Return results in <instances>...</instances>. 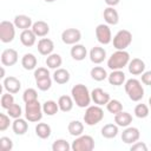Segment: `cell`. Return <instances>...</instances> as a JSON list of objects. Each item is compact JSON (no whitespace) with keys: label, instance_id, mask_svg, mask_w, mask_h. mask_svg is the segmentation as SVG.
<instances>
[{"label":"cell","instance_id":"d6986e66","mask_svg":"<svg viewBox=\"0 0 151 151\" xmlns=\"http://www.w3.org/2000/svg\"><path fill=\"white\" fill-rule=\"evenodd\" d=\"M103 17H104V20H105V22L107 25H117L119 22V14H118V12L113 7H111V6H109V7H106L104 9Z\"/></svg>","mask_w":151,"mask_h":151},{"label":"cell","instance_id":"f546056e","mask_svg":"<svg viewBox=\"0 0 151 151\" xmlns=\"http://www.w3.org/2000/svg\"><path fill=\"white\" fill-rule=\"evenodd\" d=\"M118 132L119 131H118V125L117 124H105L101 127V136L104 138H107V139L117 137Z\"/></svg>","mask_w":151,"mask_h":151},{"label":"cell","instance_id":"e0dca14e","mask_svg":"<svg viewBox=\"0 0 151 151\" xmlns=\"http://www.w3.org/2000/svg\"><path fill=\"white\" fill-rule=\"evenodd\" d=\"M106 59V51L100 46H94L90 51V60L93 64H101Z\"/></svg>","mask_w":151,"mask_h":151},{"label":"cell","instance_id":"9a60e30c","mask_svg":"<svg viewBox=\"0 0 151 151\" xmlns=\"http://www.w3.org/2000/svg\"><path fill=\"white\" fill-rule=\"evenodd\" d=\"M127 68L132 76H139L145 72V63L139 58H133L132 60H130Z\"/></svg>","mask_w":151,"mask_h":151},{"label":"cell","instance_id":"1f68e13d","mask_svg":"<svg viewBox=\"0 0 151 151\" xmlns=\"http://www.w3.org/2000/svg\"><path fill=\"white\" fill-rule=\"evenodd\" d=\"M67 130H68V133L71 136L78 137V136L83 134V132H84V124L79 120H72L68 123Z\"/></svg>","mask_w":151,"mask_h":151},{"label":"cell","instance_id":"ba28073f","mask_svg":"<svg viewBox=\"0 0 151 151\" xmlns=\"http://www.w3.org/2000/svg\"><path fill=\"white\" fill-rule=\"evenodd\" d=\"M15 28L17 27H15L14 22L2 20L0 22V40L4 44L12 42L15 37Z\"/></svg>","mask_w":151,"mask_h":151},{"label":"cell","instance_id":"cb8c5ba5","mask_svg":"<svg viewBox=\"0 0 151 151\" xmlns=\"http://www.w3.org/2000/svg\"><path fill=\"white\" fill-rule=\"evenodd\" d=\"M70 78H71L70 72H68L66 68L59 67V68H57V70L54 71V73H53V80H54L57 84H59V85L67 84V83L70 81Z\"/></svg>","mask_w":151,"mask_h":151},{"label":"cell","instance_id":"7dc6e473","mask_svg":"<svg viewBox=\"0 0 151 151\" xmlns=\"http://www.w3.org/2000/svg\"><path fill=\"white\" fill-rule=\"evenodd\" d=\"M104 1L107 6H111V7H114L120 2V0H104Z\"/></svg>","mask_w":151,"mask_h":151},{"label":"cell","instance_id":"74e56055","mask_svg":"<svg viewBox=\"0 0 151 151\" xmlns=\"http://www.w3.org/2000/svg\"><path fill=\"white\" fill-rule=\"evenodd\" d=\"M22 99H24L25 104H26V103H31V101H35V100H38V92H37L34 88H32V87L26 88V90L24 91Z\"/></svg>","mask_w":151,"mask_h":151},{"label":"cell","instance_id":"2e32d148","mask_svg":"<svg viewBox=\"0 0 151 151\" xmlns=\"http://www.w3.org/2000/svg\"><path fill=\"white\" fill-rule=\"evenodd\" d=\"M54 50V42L48 38H41L38 41V52L41 55H50L53 53Z\"/></svg>","mask_w":151,"mask_h":151},{"label":"cell","instance_id":"7bdbcfd3","mask_svg":"<svg viewBox=\"0 0 151 151\" xmlns=\"http://www.w3.org/2000/svg\"><path fill=\"white\" fill-rule=\"evenodd\" d=\"M11 117L5 113H0V131H6L11 125Z\"/></svg>","mask_w":151,"mask_h":151},{"label":"cell","instance_id":"6da1fadb","mask_svg":"<svg viewBox=\"0 0 151 151\" xmlns=\"http://www.w3.org/2000/svg\"><path fill=\"white\" fill-rule=\"evenodd\" d=\"M71 94H72V98H73V100H74L77 106H79V107L90 106V103L92 100L91 93H90L88 88L84 84L74 85L72 87V90H71Z\"/></svg>","mask_w":151,"mask_h":151},{"label":"cell","instance_id":"f35d334b","mask_svg":"<svg viewBox=\"0 0 151 151\" xmlns=\"http://www.w3.org/2000/svg\"><path fill=\"white\" fill-rule=\"evenodd\" d=\"M7 114L11 117V118H20L21 114H22V110H21V106L19 104H12L8 109H7Z\"/></svg>","mask_w":151,"mask_h":151},{"label":"cell","instance_id":"8d00e7d4","mask_svg":"<svg viewBox=\"0 0 151 151\" xmlns=\"http://www.w3.org/2000/svg\"><path fill=\"white\" fill-rule=\"evenodd\" d=\"M70 149H71V145L65 139H57L52 144V150L53 151H68Z\"/></svg>","mask_w":151,"mask_h":151},{"label":"cell","instance_id":"277c9868","mask_svg":"<svg viewBox=\"0 0 151 151\" xmlns=\"http://www.w3.org/2000/svg\"><path fill=\"white\" fill-rule=\"evenodd\" d=\"M42 106L39 100L26 103L25 105V118L31 123H38L42 118Z\"/></svg>","mask_w":151,"mask_h":151},{"label":"cell","instance_id":"4fadbf2b","mask_svg":"<svg viewBox=\"0 0 151 151\" xmlns=\"http://www.w3.org/2000/svg\"><path fill=\"white\" fill-rule=\"evenodd\" d=\"M91 98L93 100V103L96 105H106L109 101H110V94L107 92H105L103 88L100 87H97V88H93L92 92H91Z\"/></svg>","mask_w":151,"mask_h":151},{"label":"cell","instance_id":"ee69618b","mask_svg":"<svg viewBox=\"0 0 151 151\" xmlns=\"http://www.w3.org/2000/svg\"><path fill=\"white\" fill-rule=\"evenodd\" d=\"M45 77H50V72L46 67H38L34 70V79L35 80L45 78Z\"/></svg>","mask_w":151,"mask_h":151},{"label":"cell","instance_id":"9c48e42d","mask_svg":"<svg viewBox=\"0 0 151 151\" xmlns=\"http://www.w3.org/2000/svg\"><path fill=\"white\" fill-rule=\"evenodd\" d=\"M96 38H97L98 42H100L101 45L110 44L112 41V33H111L109 25L99 24L96 27Z\"/></svg>","mask_w":151,"mask_h":151},{"label":"cell","instance_id":"30bf717a","mask_svg":"<svg viewBox=\"0 0 151 151\" xmlns=\"http://www.w3.org/2000/svg\"><path fill=\"white\" fill-rule=\"evenodd\" d=\"M81 39V32L78 28H66L61 33V40L66 45H76Z\"/></svg>","mask_w":151,"mask_h":151},{"label":"cell","instance_id":"5b68a950","mask_svg":"<svg viewBox=\"0 0 151 151\" xmlns=\"http://www.w3.org/2000/svg\"><path fill=\"white\" fill-rule=\"evenodd\" d=\"M103 118H104V111L99 105L87 106L84 114V123L88 126H93L100 123Z\"/></svg>","mask_w":151,"mask_h":151},{"label":"cell","instance_id":"d590c367","mask_svg":"<svg viewBox=\"0 0 151 151\" xmlns=\"http://www.w3.org/2000/svg\"><path fill=\"white\" fill-rule=\"evenodd\" d=\"M134 116L140 119L146 118L149 116V106L146 104H137L134 107Z\"/></svg>","mask_w":151,"mask_h":151},{"label":"cell","instance_id":"60d3db41","mask_svg":"<svg viewBox=\"0 0 151 151\" xmlns=\"http://www.w3.org/2000/svg\"><path fill=\"white\" fill-rule=\"evenodd\" d=\"M1 107L2 109H5V110H7L12 104H14V97L12 96V93H9V92H7V93H4L2 96H1Z\"/></svg>","mask_w":151,"mask_h":151},{"label":"cell","instance_id":"7c38bea8","mask_svg":"<svg viewBox=\"0 0 151 151\" xmlns=\"http://www.w3.org/2000/svg\"><path fill=\"white\" fill-rule=\"evenodd\" d=\"M19 55L14 48H6L1 53V64L4 66H13L18 63Z\"/></svg>","mask_w":151,"mask_h":151},{"label":"cell","instance_id":"bcb514c9","mask_svg":"<svg viewBox=\"0 0 151 151\" xmlns=\"http://www.w3.org/2000/svg\"><path fill=\"white\" fill-rule=\"evenodd\" d=\"M142 83L144 85L151 86V71H146V72L142 73Z\"/></svg>","mask_w":151,"mask_h":151},{"label":"cell","instance_id":"603a6c76","mask_svg":"<svg viewBox=\"0 0 151 151\" xmlns=\"http://www.w3.org/2000/svg\"><path fill=\"white\" fill-rule=\"evenodd\" d=\"M27 119H22L21 117L20 118H15L14 122L12 123V130L15 134L18 136H22L27 132L28 130V124L26 122Z\"/></svg>","mask_w":151,"mask_h":151},{"label":"cell","instance_id":"83f0119b","mask_svg":"<svg viewBox=\"0 0 151 151\" xmlns=\"http://www.w3.org/2000/svg\"><path fill=\"white\" fill-rule=\"evenodd\" d=\"M73 104H74V100L72 98V96H61L59 97L58 99V105H59V110L63 111V112H70L72 109H73Z\"/></svg>","mask_w":151,"mask_h":151},{"label":"cell","instance_id":"3957f363","mask_svg":"<svg viewBox=\"0 0 151 151\" xmlns=\"http://www.w3.org/2000/svg\"><path fill=\"white\" fill-rule=\"evenodd\" d=\"M125 87V92L127 94V97L132 100V101H139L143 99L144 97V88L142 83L136 79V78H131L127 79L124 84Z\"/></svg>","mask_w":151,"mask_h":151},{"label":"cell","instance_id":"f907efd6","mask_svg":"<svg viewBox=\"0 0 151 151\" xmlns=\"http://www.w3.org/2000/svg\"><path fill=\"white\" fill-rule=\"evenodd\" d=\"M149 105H150V106H151V97H150V98H149Z\"/></svg>","mask_w":151,"mask_h":151},{"label":"cell","instance_id":"44dd1931","mask_svg":"<svg viewBox=\"0 0 151 151\" xmlns=\"http://www.w3.org/2000/svg\"><path fill=\"white\" fill-rule=\"evenodd\" d=\"M70 53H71V57H72L74 60L81 61V60H84V59L86 58V55H87V50H86V47H85L84 45H81V44H76V45H73V46L71 47Z\"/></svg>","mask_w":151,"mask_h":151},{"label":"cell","instance_id":"ab89813d","mask_svg":"<svg viewBox=\"0 0 151 151\" xmlns=\"http://www.w3.org/2000/svg\"><path fill=\"white\" fill-rule=\"evenodd\" d=\"M35 83H37V86H38V88L40 91H47L52 86V79H51V77H45V78L38 79V80H35Z\"/></svg>","mask_w":151,"mask_h":151},{"label":"cell","instance_id":"7a4b0ae2","mask_svg":"<svg viewBox=\"0 0 151 151\" xmlns=\"http://www.w3.org/2000/svg\"><path fill=\"white\" fill-rule=\"evenodd\" d=\"M130 63V54L125 50H117L107 59V67L112 71L123 70Z\"/></svg>","mask_w":151,"mask_h":151},{"label":"cell","instance_id":"484cf974","mask_svg":"<svg viewBox=\"0 0 151 151\" xmlns=\"http://www.w3.org/2000/svg\"><path fill=\"white\" fill-rule=\"evenodd\" d=\"M114 123L118 126L127 127L132 123V116L126 111H120L119 113L114 114Z\"/></svg>","mask_w":151,"mask_h":151},{"label":"cell","instance_id":"d4e9b609","mask_svg":"<svg viewBox=\"0 0 151 151\" xmlns=\"http://www.w3.org/2000/svg\"><path fill=\"white\" fill-rule=\"evenodd\" d=\"M107 80L111 85L120 86L125 83V73L122 70H114L107 76Z\"/></svg>","mask_w":151,"mask_h":151},{"label":"cell","instance_id":"52a82bcc","mask_svg":"<svg viewBox=\"0 0 151 151\" xmlns=\"http://www.w3.org/2000/svg\"><path fill=\"white\" fill-rule=\"evenodd\" d=\"M132 42V33L127 29H120L113 37V47L116 50H126Z\"/></svg>","mask_w":151,"mask_h":151},{"label":"cell","instance_id":"d6a6232c","mask_svg":"<svg viewBox=\"0 0 151 151\" xmlns=\"http://www.w3.org/2000/svg\"><path fill=\"white\" fill-rule=\"evenodd\" d=\"M90 74H91V78L93 79V80H96V81H103V80H105L106 78H107V72H106V70L104 68V67H101V66H94L92 70H91V72H90Z\"/></svg>","mask_w":151,"mask_h":151},{"label":"cell","instance_id":"836d02e7","mask_svg":"<svg viewBox=\"0 0 151 151\" xmlns=\"http://www.w3.org/2000/svg\"><path fill=\"white\" fill-rule=\"evenodd\" d=\"M42 111L47 116H54L59 111V105L54 100H46L42 104Z\"/></svg>","mask_w":151,"mask_h":151},{"label":"cell","instance_id":"f1b7e54d","mask_svg":"<svg viewBox=\"0 0 151 151\" xmlns=\"http://www.w3.org/2000/svg\"><path fill=\"white\" fill-rule=\"evenodd\" d=\"M52 133V130H51V126L46 123H38L37 126H35V134L40 138V139H47L50 138Z\"/></svg>","mask_w":151,"mask_h":151},{"label":"cell","instance_id":"e575fe53","mask_svg":"<svg viewBox=\"0 0 151 151\" xmlns=\"http://www.w3.org/2000/svg\"><path fill=\"white\" fill-rule=\"evenodd\" d=\"M106 109L110 113L112 114H117L119 113L120 111H123V105L119 100L117 99H110V101L106 104Z\"/></svg>","mask_w":151,"mask_h":151},{"label":"cell","instance_id":"f6af8a7d","mask_svg":"<svg viewBox=\"0 0 151 151\" xmlns=\"http://www.w3.org/2000/svg\"><path fill=\"white\" fill-rule=\"evenodd\" d=\"M131 151H147V146L145 143L143 142H136L133 144H131V147H130Z\"/></svg>","mask_w":151,"mask_h":151},{"label":"cell","instance_id":"8992f818","mask_svg":"<svg viewBox=\"0 0 151 151\" xmlns=\"http://www.w3.org/2000/svg\"><path fill=\"white\" fill-rule=\"evenodd\" d=\"M71 149L73 151H92L94 149V139L88 134H80L73 140Z\"/></svg>","mask_w":151,"mask_h":151},{"label":"cell","instance_id":"b9f144b4","mask_svg":"<svg viewBox=\"0 0 151 151\" xmlns=\"http://www.w3.org/2000/svg\"><path fill=\"white\" fill-rule=\"evenodd\" d=\"M0 149L2 151H11L13 149V142L9 137H1L0 138Z\"/></svg>","mask_w":151,"mask_h":151},{"label":"cell","instance_id":"8fae6325","mask_svg":"<svg viewBox=\"0 0 151 151\" xmlns=\"http://www.w3.org/2000/svg\"><path fill=\"white\" fill-rule=\"evenodd\" d=\"M140 137V132L134 126H127L122 132V140L125 144H133L136 143Z\"/></svg>","mask_w":151,"mask_h":151},{"label":"cell","instance_id":"ffe728a7","mask_svg":"<svg viewBox=\"0 0 151 151\" xmlns=\"http://www.w3.org/2000/svg\"><path fill=\"white\" fill-rule=\"evenodd\" d=\"M13 22H14V25H15L17 28L22 29V31H24V29H28V28H31L32 25H33L32 19H31L28 15H25V14L15 15Z\"/></svg>","mask_w":151,"mask_h":151},{"label":"cell","instance_id":"7402d4cb","mask_svg":"<svg viewBox=\"0 0 151 151\" xmlns=\"http://www.w3.org/2000/svg\"><path fill=\"white\" fill-rule=\"evenodd\" d=\"M20 41L24 46L26 47H31L35 44L37 41V35L34 34V32L32 29H24L21 33H20Z\"/></svg>","mask_w":151,"mask_h":151},{"label":"cell","instance_id":"4316f807","mask_svg":"<svg viewBox=\"0 0 151 151\" xmlns=\"http://www.w3.org/2000/svg\"><path fill=\"white\" fill-rule=\"evenodd\" d=\"M37 57L32 53H26L24 54V57L21 58V66L27 70V71H32L37 67Z\"/></svg>","mask_w":151,"mask_h":151},{"label":"cell","instance_id":"4dcf8cb0","mask_svg":"<svg viewBox=\"0 0 151 151\" xmlns=\"http://www.w3.org/2000/svg\"><path fill=\"white\" fill-rule=\"evenodd\" d=\"M61 64H63V59H61L60 54H58V53H51L46 58V65L48 68L57 70L61 66Z\"/></svg>","mask_w":151,"mask_h":151},{"label":"cell","instance_id":"c3c4849f","mask_svg":"<svg viewBox=\"0 0 151 151\" xmlns=\"http://www.w3.org/2000/svg\"><path fill=\"white\" fill-rule=\"evenodd\" d=\"M1 78H5V70H4V67H1V76H0Z\"/></svg>","mask_w":151,"mask_h":151},{"label":"cell","instance_id":"681fc988","mask_svg":"<svg viewBox=\"0 0 151 151\" xmlns=\"http://www.w3.org/2000/svg\"><path fill=\"white\" fill-rule=\"evenodd\" d=\"M45 2H54V1H57V0H44Z\"/></svg>","mask_w":151,"mask_h":151},{"label":"cell","instance_id":"ac0fdd59","mask_svg":"<svg viewBox=\"0 0 151 151\" xmlns=\"http://www.w3.org/2000/svg\"><path fill=\"white\" fill-rule=\"evenodd\" d=\"M31 29L34 32V34L39 38H44L50 33V26L47 22L42 21V20H38L35 22H33Z\"/></svg>","mask_w":151,"mask_h":151},{"label":"cell","instance_id":"5bb4252c","mask_svg":"<svg viewBox=\"0 0 151 151\" xmlns=\"http://www.w3.org/2000/svg\"><path fill=\"white\" fill-rule=\"evenodd\" d=\"M4 88L14 94V93H18L21 88V83L18 78L15 77H7V78H4Z\"/></svg>","mask_w":151,"mask_h":151}]
</instances>
